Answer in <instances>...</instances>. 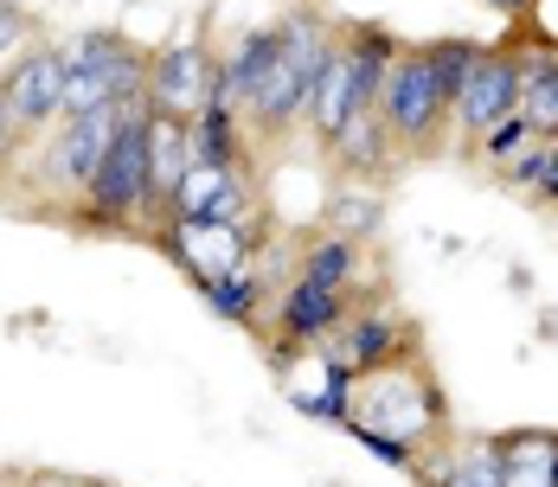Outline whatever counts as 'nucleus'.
Segmentation results:
<instances>
[{"mask_svg": "<svg viewBox=\"0 0 558 487\" xmlns=\"http://www.w3.org/2000/svg\"><path fill=\"white\" fill-rule=\"evenodd\" d=\"M148 155H155V109L129 104L110 155H104L84 206H77V224H122V218L148 212Z\"/></svg>", "mask_w": 558, "mask_h": 487, "instance_id": "obj_3", "label": "nucleus"}, {"mask_svg": "<svg viewBox=\"0 0 558 487\" xmlns=\"http://www.w3.org/2000/svg\"><path fill=\"white\" fill-rule=\"evenodd\" d=\"M347 430H353V442H360L366 455H379L386 468H411V475L424 468V455H417L411 442H398V436H386V430H366V424H347Z\"/></svg>", "mask_w": 558, "mask_h": 487, "instance_id": "obj_24", "label": "nucleus"}, {"mask_svg": "<svg viewBox=\"0 0 558 487\" xmlns=\"http://www.w3.org/2000/svg\"><path fill=\"white\" fill-rule=\"evenodd\" d=\"M520 115L533 122V135H539V142H558V52H533V58H526Z\"/></svg>", "mask_w": 558, "mask_h": 487, "instance_id": "obj_19", "label": "nucleus"}, {"mask_svg": "<svg viewBox=\"0 0 558 487\" xmlns=\"http://www.w3.org/2000/svg\"><path fill=\"white\" fill-rule=\"evenodd\" d=\"M193 173V122L155 115V155H148V212H168L180 199V180Z\"/></svg>", "mask_w": 558, "mask_h": 487, "instance_id": "obj_12", "label": "nucleus"}, {"mask_svg": "<svg viewBox=\"0 0 558 487\" xmlns=\"http://www.w3.org/2000/svg\"><path fill=\"white\" fill-rule=\"evenodd\" d=\"M520 84H526V58L513 52L507 39L501 46H482L475 71H469V84H462V97H456V122H462V135L482 142L495 122L520 115Z\"/></svg>", "mask_w": 558, "mask_h": 487, "instance_id": "obj_8", "label": "nucleus"}, {"mask_svg": "<svg viewBox=\"0 0 558 487\" xmlns=\"http://www.w3.org/2000/svg\"><path fill=\"white\" fill-rule=\"evenodd\" d=\"M507 487H558V436L553 430H513L495 436Z\"/></svg>", "mask_w": 558, "mask_h": 487, "instance_id": "obj_16", "label": "nucleus"}, {"mask_svg": "<svg viewBox=\"0 0 558 487\" xmlns=\"http://www.w3.org/2000/svg\"><path fill=\"white\" fill-rule=\"evenodd\" d=\"M340 218H347V224H373L379 206H373V199H360V206H353V199H340Z\"/></svg>", "mask_w": 558, "mask_h": 487, "instance_id": "obj_28", "label": "nucleus"}, {"mask_svg": "<svg viewBox=\"0 0 558 487\" xmlns=\"http://www.w3.org/2000/svg\"><path fill=\"white\" fill-rule=\"evenodd\" d=\"M417 475H424V487H507L495 442H469V449L449 455L444 468H417Z\"/></svg>", "mask_w": 558, "mask_h": 487, "instance_id": "obj_20", "label": "nucleus"}, {"mask_svg": "<svg viewBox=\"0 0 558 487\" xmlns=\"http://www.w3.org/2000/svg\"><path fill=\"white\" fill-rule=\"evenodd\" d=\"M398 58H404V46L391 39L386 26H353V33H347V71H353V97H360V109H379L386 77H391Z\"/></svg>", "mask_w": 558, "mask_h": 487, "instance_id": "obj_14", "label": "nucleus"}, {"mask_svg": "<svg viewBox=\"0 0 558 487\" xmlns=\"http://www.w3.org/2000/svg\"><path fill=\"white\" fill-rule=\"evenodd\" d=\"M219 97V64L206 39H173L148 58V109L173 122H199V109Z\"/></svg>", "mask_w": 558, "mask_h": 487, "instance_id": "obj_6", "label": "nucleus"}, {"mask_svg": "<svg viewBox=\"0 0 558 487\" xmlns=\"http://www.w3.org/2000/svg\"><path fill=\"white\" fill-rule=\"evenodd\" d=\"M391 148H398V142H391L386 115H379V109H360V115H353V129L340 135L335 155H340V167H347L353 180H379V173L391 167Z\"/></svg>", "mask_w": 558, "mask_h": 487, "instance_id": "obj_17", "label": "nucleus"}, {"mask_svg": "<svg viewBox=\"0 0 558 487\" xmlns=\"http://www.w3.org/2000/svg\"><path fill=\"white\" fill-rule=\"evenodd\" d=\"M533 142H539V135H533V122H526V115H507V122H495V129L475 142V155H482V161L501 173V167L513 161V155H526Z\"/></svg>", "mask_w": 558, "mask_h": 487, "instance_id": "obj_23", "label": "nucleus"}, {"mask_svg": "<svg viewBox=\"0 0 558 487\" xmlns=\"http://www.w3.org/2000/svg\"><path fill=\"white\" fill-rule=\"evenodd\" d=\"M335 52H340V33H328V20H315V13H289V20H282L277 77H270L264 104L251 109V129H257L264 142H282V135L308 115L315 90H322V71H328Z\"/></svg>", "mask_w": 558, "mask_h": 487, "instance_id": "obj_1", "label": "nucleus"}, {"mask_svg": "<svg viewBox=\"0 0 558 487\" xmlns=\"http://www.w3.org/2000/svg\"><path fill=\"white\" fill-rule=\"evenodd\" d=\"M199 295L219 308L225 321H257V308H264V276L257 270H231V276H219V282H206Z\"/></svg>", "mask_w": 558, "mask_h": 487, "instance_id": "obj_22", "label": "nucleus"}, {"mask_svg": "<svg viewBox=\"0 0 558 487\" xmlns=\"http://www.w3.org/2000/svg\"><path fill=\"white\" fill-rule=\"evenodd\" d=\"M251 244H257V231H238V224H219V218H168V231H161V251L199 289L231 276V270H244Z\"/></svg>", "mask_w": 558, "mask_h": 487, "instance_id": "obj_9", "label": "nucleus"}, {"mask_svg": "<svg viewBox=\"0 0 558 487\" xmlns=\"http://www.w3.org/2000/svg\"><path fill=\"white\" fill-rule=\"evenodd\" d=\"M360 270V251H353V238H322V244H308L302 251V282H315V289H347Z\"/></svg>", "mask_w": 558, "mask_h": 487, "instance_id": "obj_21", "label": "nucleus"}, {"mask_svg": "<svg viewBox=\"0 0 558 487\" xmlns=\"http://www.w3.org/2000/svg\"><path fill=\"white\" fill-rule=\"evenodd\" d=\"M26 135H20V122H13V109H7V97H0V173H7V161H13V148H20Z\"/></svg>", "mask_w": 558, "mask_h": 487, "instance_id": "obj_27", "label": "nucleus"}, {"mask_svg": "<svg viewBox=\"0 0 558 487\" xmlns=\"http://www.w3.org/2000/svg\"><path fill=\"white\" fill-rule=\"evenodd\" d=\"M353 115H360V97H353V71H347V39H340V52L328 58V71H322V90H315V104H308L315 142H322V148H340V135L353 129Z\"/></svg>", "mask_w": 558, "mask_h": 487, "instance_id": "obj_15", "label": "nucleus"}, {"mask_svg": "<svg viewBox=\"0 0 558 487\" xmlns=\"http://www.w3.org/2000/svg\"><path fill=\"white\" fill-rule=\"evenodd\" d=\"M360 385V404L347 411V424H366V430H386L411 449L437 442L444 436V391L430 379V366H404V353L386 360L379 373H366Z\"/></svg>", "mask_w": 558, "mask_h": 487, "instance_id": "obj_2", "label": "nucleus"}, {"mask_svg": "<svg viewBox=\"0 0 558 487\" xmlns=\"http://www.w3.org/2000/svg\"><path fill=\"white\" fill-rule=\"evenodd\" d=\"M379 115H386L391 142H398V148H411V155H430V148L444 142V122L456 115V109H449V97L437 90V77H430V64H424L417 46L391 64L386 97H379Z\"/></svg>", "mask_w": 558, "mask_h": 487, "instance_id": "obj_4", "label": "nucleus"}, {"mask_svg": "<svg viewBox=\"0 0 558 487\" xmlns=\"http://www.w3.org/2000/svg\"><path fill=\"white\" fill-rule=\"evenodd\" d=\"M122 115H129V104L90 109V115H71L64 129H52V142H46V155H39V180H46L52 193H71V199L84 206V193H90L97 167H104V155H110Z\"/></svg>", "mask_w": 558, "mask_h": 487, "instance_id": "obj_5", "label": "nucleus"}, {"mask_svg": "<svg viewBox=\"0 0 558 487\" xmlns=\"http://www.w3.org/2000/svg\"><path fill=\"white\" fill-rule=\"evenodd\" d=\"M526 199H539V206H558V142H546V173H539V186H533Z\"/></svg>", "mask_w": 558, "mask_h": 487, "instance_id": "obj_26", "label": "nucleus"}, {"mask_svg": "<svg viewBox=\"0 0 558 487\" xmlns=\"http://www.w3.org/2000/svg\"><path fill=\"white\" fill-rule=\"evenodd\" d=\"M238 109L213 97V104L199 109V122H193V161L199 167H238L244 161V135H238Z\"/></svg>", "mask_w": 558, "mask_h": 487, "instance_id": "obj_18", "label": "nucleus"}, {"mask_svg": "<svg viewBox=\"0 0 558 487\" xmlns=\"http://www.w3.org/2000/svg\"><path fill=\"white\" fill-rule=\"evenodd\" d=\"M64 84H71V52H58V46H33L26 58L7 64L0 97H7V109H13V122H20L26 142H39L64 115Z\"/></svg>", "mask_w": 558, "mask_h": 487, "instance_id": "obj_7", "label": "nucleus"}, {"mask_svg": "<svg viewBox=\"0 0 558 487\" xmlns=\"http://www.w3.org/2000/svg\"><path fill=\"white\" fill-rule=\"evenodd\" d=\"M347 321V302H340L335 289H315V282H289L282 289V315H277V327L295 340V346H315V340H328L335 327Z\"/></svg>", "mask_w": 558, "mask_h": 487, "instance_id": "obj_13", "label": "nucleus"}, {"mask_svg": "<svg viewBox=\"0 0 558 487\" xmlns=\"http://www.w3.org/2000/svg\"><path fill=\"white\" fill-rule=\"evenodd\" d=\"M13 46H33V20H26L13 0H0V64H7Z\"/></svg>", "mask_w": 558, "mask_h": 487, "instance_id": "obj_25", "label": "nucleus"}, {"mask_svg": "<svg viewBox=\"0 0 558 487\" xmlns=\"http://www.w3.org/2000/svg\"><path fill=\"white\" fill-rule=\"evenodd\" d=\"M277 58H282V20H277V26L244 33V39H238V52L219 64V97L238 109V115H251V109L264 104L270 77H277Z\"/></svg>", "mask_w": 558, "mask_h": 487, "instance_id": "obj_10", "label": "nucleus"}, {"mask_svg": "<svg viewBox=\"0 0 558 487\" xmlns=\"http://www.w3.org/2000/svg\"><path fill=\"white\" fill-rule=\"evenodd\" d=\"M488 7L507 13V20H533V7H539V0H488Z\"/></svg>", "mask_w": 558, "mask_h": 487, "instance_id": "obj_29", "label": "nucleus"}, {"mask_svg": "<svg viewBox=\"0 0 558 487\" xmlns=\"http://www.w3.org/2000/svg\"><path fill=\"white\" fill-rule=\"evenodd\" d=\"M328 353H335L353 379H366V373H379L386 360L411 353V321H398V315H353V327L340 333Z\"/></svg>", "mask_w": 558, "mask_h": 487, "instance_id": "obj_11", "label": "nucleus"}]
</instances>
